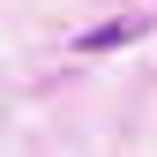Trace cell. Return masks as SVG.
Listing matches in <instances>:
<instances>
[{
  "label": "cell",
  "instance_id": "1",
  "mask_svg": "<svg viewBox=\"0 0 157 157\" xmlns=\"http://www.w3.org/2000/svg\"><path fill=\"white\" fill-rule=\"evenodd\" d=\"M135 30H142V23H105V30H90V37H82V52H112V45H127Z\"/></svg>",
  "mask_w": 157,
  "mask_h": 157
}]
</instances>
